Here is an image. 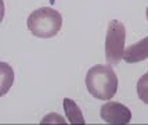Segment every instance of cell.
<instances>
[{
  "mask_svg": "<svg viewBox=\"0 0 148 125\" xmlns=\"http://www.w3.org/2000/svg\"><path fill=\"white\" fill-rule=\"evenodd\" d=\"M86 88L91 96L98 100L112 99L118 92V77L111 64L91 67L86 74Z\"/></svg>",
  "mask_w": 148,
  "mask_h": 125,
  "instance_id": "cell-1",
  "label": "cell"
},
{
  "mask_svg": "<svg viewBox=\"0 0 148 125\" xmlns=\"http://www.w3.org/2000/svg\"><path fill=\"white\" fill-rule=\"evenodd\" d=\"M26 24L28 29L35 36L47 39L56 36L60 32L62 26V17L51 7H40L28 17Z\"/></svg>",
  "mask_w": 148,
  "mask_h": 125,
  "instance_id": "cell-2",
  "label": "cell"
},
{
  "mask_svg": "<svg viewBox=\"0 0 148 125\" xmlns=\"http://www.w3.org/2000/svg\"><path fill=\"white\" fill-rule=\"evenodd\" d=\"M126 28L121 21L112 20L107 28L105 36V60L108 64H118L125 54Z\"/></svg>",
  "mask_w": 148,
  "mask_h": 125,
  "instance_id": "cell-3",
  "label": "cell"
},
{
  "mask_svg": "<svg viewBox=\"0 0 148 125\" xmlns=\"http://www.w3.org/2000/svg\"><path fill=\"white\" fill-rule=\"evenodd\" d=\"M100 115L110 125H126L132 121V111L118 102H107L101 107Z\"/></svg>",
  "mask_w": 148,
  "mask_h": 125,
  "instance_id": "cell-4",
  "label": "cell"
},
{
  "mask_svg": "<svg viewBox=\"0 0 148 125\" xmlns=\"http://www.w3.org/2000/svg\"><path fill=\"white\" fill-rule=\"evenodd\" d=\"M145 59H148V36L129 46L123 54L126 63H140Z\"/></svg>",
  "mask_w": 148,
  "mask_h": 125,
  "instance_id": "cell-5",
  "label": "cell"
},
{
  "mask_svg": "<svg viewBox=\"0 0 148 125\" xmlns=\"http://www.w3.org/2000/svg\"><path fill=\"white\" fill-rule=\"evenodd\" d=\"M62 104H64V111L66 114V118H68V121L71 124H86L83 118V114L80 111L79 106L73 100L65 97Z\"/></svg>",
  "mask_w": 148,
  "mask_h": 125,
  "instance_id": "cell-6",
  "label": "cell"
},
{
  "mask_svg": "<svg viewBox=\"0 0 148 125\" xmlns=\"http://www.w3.org/2000/svg\"><path fill=\"white\" fill-rule=\"evenodd\" d=\"M0 68H1V95H6L14 82V73L7 63H0Z\"/></svg>",
  "mask_w": 148,
  "mask_h": 125,
  "instance_id": "cell-7",
  "label": "cell"
},
{
  "mask_svg": "<svg viewBox=\"0 0 148 125\" xmlns=\"http://www.w3.org/2000/svg\"><path fill=\"white\" fill-rule=\"evenodd\" d=\"M137 95H138V99L141 100L143 103L148 104V74H144L138 79V82H137Z\"/></svg>",
  "mask_w": 148,
  "mask_h": 125,
  "instance_id": "cell-8",
  "label": "cell"
},
{
  "mask_svg": "<svg viewBox=\"0 0 148 125\" xmlns=\"http://www.w3.org/2000/svg\"><path fill=\"white\" fill-rule=\"evenodd\" d=\"M42 124H65V121L58 114H50L42 119Z\"/></svg>",
  "mask_w": 148,
  "mask_h": 125,
  "instance_id": "cell-9",
  "label": "cell"
},
{
  "mask_svg": "<svg viewBox=\"0 0 148 125\" xmlns=\"http://www.w3.org/2000/svg\"><path fill=\"white\" fill-rule=\"evenodd\" d=\"M145 13H147V20H148V7H147V11Z\"/></svg>",
  "mask_w": 148,
  "mask_h": 125,
  "instance_id": "cell-10",
  "label": "cell"
},
{
  "mask_svg": "<svg viewBox=\"0 0 148 125\" xmlns=\"http://www.w3.org/2000/svg\"><path fill=\"white\" fill-rule=\"evenodd\" d=\"M147 74H148V73H147Z\"/></svg>",
  "mask_w": 148,
  "mask_h": 125,
  "instance_id": "cell-11",
  "label": "cell"
}]
</instances>
